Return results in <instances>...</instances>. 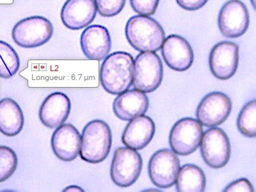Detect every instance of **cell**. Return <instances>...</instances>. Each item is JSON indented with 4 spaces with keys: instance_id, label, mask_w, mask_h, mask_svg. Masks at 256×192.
Returning a JSON list of instances; mask_svg holds the SVG:
<instances>
[{
    "instance_id": "cell-1",
    "label": "cell",
    "mask_w": 256,
    "mask_h": 192,
    "mask_svg": "<svg viewBox=\"0 0 256 192\" xmlns=\"http://www.w3.org/2000/svg\"><path fill=\"white\" fill-rule=\"evenodd\" d=\"M134 68L131 54L123 52H114L104 58L100 66V84L107 92L120 95L131 86Z\"/></svg>"
},
{
    "instance_id": "cell-2",
    "label": "cell",
    "mask_w": 256,
    "mask_h": 192,
    "mask_svg": "<svg viewBox=\"0 0 256 192\" xmlns=\"http://www.w3.org/2000/svg\"><path fill=\"white\" fill-rule=\"evenodd\" d=\"M126 36L137 51L156 52L161 49L166 35L156 20L148 16H136L128 20Z\"/></svg>"
},
{
    "instance_id": "cell-3",
    "label": "cell",
    "mask_w": 256,
    "mask_h": 192,
    "mask_svg": "<svg viewBox=\"0 0 256 192\" xmlns=\"http://www.w3.org/2000/svg\"><path fill=\"white\" fill-rule=\"evenodd\" d=\"M112 143V132L109 126L102 120L90 121L82 132L80 158L88 163L100 164L108 156Z\"/></svg>"
},
{
    "instance_id": "cell-4",
    "label": "cell",
    "mask_w": 256,
    "mask_h": 192,
    "mask_svg": "<svg viewBox=\"0 0 256 192\" xmlns=\"http://www.w3.org/2000/svg\"><path fill=\"white\" fill-rule=\"evenodd\" d=\"M54 32V26L46 18L31 16L20 20L14 26L12 36L19 46L34 48L47 43L51 40Z\"/></svg>"
},
{
    "instance_id": "cell-5",
    "label": "cell",
    "mask_w": 256,
    "mask_h": 192,
    "mask_svg": "<svg viewBox=\"0 0 256 192\" xmlns=\"http://www.w3.org/2000/svg\"><path fill=\"white\" fill-rule=\"evenodd\" d=\"M164 76L163 64L157 54L142 52L134 62L132 84L137 90L150 93L156 90Z\"/></svg>"
},
{
    "instance_id": "cell-6",
    "label": "cell",
    "mask_w": 256,
    "mask_h": 192,
    "mask_svg": "<svg viewBox=\"0 0 256 192\" xmlns=\"http://www.w3.org/2000/svg\"><path fill=\"white\" fill-rule=\"evenodd\" d=\"M142 159L136 150L130 148H120L114 152L111 166V178L120 187L132 186L140 176Z\"/></svg>"
},
{
    "instance_id": "cell-7",
    "label": "cell",
    "mask_w": 256,
    "mask_h": 192,
    "mask_svg": "<svg viewBox=\"0 0 256 192\" xmlns=\"http://www.w3.org/2000/svg\"><path fill=\"white\" fill-rule=\"evenodd\" d=\"M203 134L202 125L192 118H184L171 130L169 142L173 152L187 156L195 152L200 145Z\"/></svg>"
},
{
    "instance_id": "cell-8",
    "label": "cell",
    "mask_w": 256,
    "mask_h": 192,
    "mask_svg": "<svg viewBox=\"0 0 256 192\" xmlns=\"http://www.w3.org/2000/svg\"><path fill=\"white\" fill-rule=\"evenodd\" d=\"M200 152L203 160L210 168L218 169L228 163L230 144L227 134L220 128H210L202 136Z\"/></svg>"
},
{
    "instance_id": "cell-9",
    "label": "cell",
    "mask_w": 256,
    "mask_h": 192,
    "mask_svg": "<svg viewBox=\"0 0 256 192\" xmlns=\"http://www.w3.org/2000/svg\"><path fill=\"white\" fill-rule=\"evenodd\" d=\"M180 169V162L176 153L169 150L155 152L148 163V174L152 184L160 188L175 184Z\"/></svg>"
},
{
    "instance_id": "cell-10",
    "label": "cell",
    "mask_w": 256,
    "mask_h": 192,
    "mask_svg": "<svg viewBox=\"0 0 256 192\" xmlns=\"http://www.w3.org/2000/svg\"><path fill=\"white\" fill-rule=\"evenodd\" d=\"M232 100L225 94L214 92L205 96L196 110V118L201 125L216 127L222 124L230 116Z\"/></svg>"
},
{
    "instance_id": "cell-11",
    "label": "cell",
    "mask_w": 256,
    "mask_h": 192,
    "mask_svg": "<svg viewBox=\"0 0 256 192\" xmlns=\"http://www.w3.org/2000/svg\"><path fill=\"white\" fill-rule=\"evenodd\" d=\"M249 20L246 6L239 0H230L221 9L218 17L219 29L226 38H239L248 30Z\"/></svg>"
},
{
    "instance_id": "cell-12",
    "label": "cell",
    "mask_w": 256,
    "mask_h": 192,
    "mask_svg": "<svg viewBox=\"0 0 256 192\" xmlns=\"http://www.w3.org/2000/svg\"><path fill=\"white\" fill-rule=\"evenodd\" d=\"M239 63V46L232 42H221L212 48L210 66L216 78L226 80L236 73Z\"/></svg>"
},
{
    "instance_id": "cell-13",
    "label": "cell",
    "mask_w": 256,
    "mask_h": 192,
    "mask_svg": "<svg viewBox=\"0 0 256 192\" xmlns=\"http://www.w3.org/2000/svg\"><path fill=\"white\" fill-rule=\"evenodd\" d=\"M80 46L89 60L100 61L108 56L112 40L108 29L102 25L89 26L82 32Z\"/></svg>"
},
{
    "instance_id": "cell-14",
    "label": "cell",
    "mask_w": 256,
    "mask_h": 192,
    "mask_svg": "<svg viewBox=\"0 0 256 192\" xmlns=\"http://www.w3.org/2000/svg\"><path fill=\"white\" fill-rule=\"evenodd\" d=\"M162 56L169 68L176 72H184L194 62L193 50L188 41L177 35L169 36L164 40Z\"/></svg>"
},
{
    "instance_id": "cell-15",
    "label": "cell",
    "mask_w": 256,
    "mask_h": 192,
    "mask_svg": "<svg viewBox=\"0 0 256 192\" xmlns=\"http://www.w3.org/2000/svg\"><path fill=\"white\" fill-rule=\"evenodd\" d=\"M94 0H67L62 8L63 24L72 30H80L89 26L97 14Z\"/></svg>"
},
{
    "instance_id": "cell-16",
    "label": "cell",
    "mask_w": 256,
    "mask_h": 192,
    "mask_svg": "<svg viewBox=\"0 0 256 192\" xmlns=\"http://www.w3.org/2000/svg\"><path fill=\"white\" fill-rule=\"evenodd\" d=\"M81 136L74 126L61 125L52 134V147L54 154L64 162L73 161L78 156Z\"/></svg>"
},
{
    "instance_id": "cell-17",
    "label": "cell",
    "mask_w": 256,
    "mask_h": 192,
    "mask_svg": "<svg viewBox=\"0 0 256 192\" xmlns=\"http://www.w3.org/2000/svg\"><path fill=\"white\" fill-rule=\"evenodd\" d=\"M70 100L62 92H56L48 96L41 105V122L50 129L60 126L67 120L70 112Z\"/></svg>"
},
{
    "instance_id": "cell-18",
    "label": "cell",
    "mask_w": 256,
    "mask_h": 192,
    "mask_svg": "<svg viewBox=\"0 0 256 192\" xmlns=\"http://www.w3.org/2000/svg\"><path fill=\"white\" fill-rule=\"evenodd\" d=\"M150 106L147 96L137 90H127L116 98L113 104L114 114L122 120H131L144 116Z\"/></svg>"
},
{
    "instance_id": "cell-19",
    "label": "cell",
    "mask_w": 256,
    "mask_h": 192,
    "mask_svg": "<svg viewBox=\"0 0 256 192\" xmlns=\"http://www.w3.org/2000/svg\"><path fill=\"white\" fill-rule=\"evenodd\" d=\"M155 124L150 116H141L132 120L123 132L122 141L128 148L141 150L152 140Z\"/></svg>"
},
{
    "instance_id": "cell-20",
    "label": "cell",
    "mask_w": 256,
    "mask_h": 192,
    "mask_svg": "<svg viewBox=\"0 0 256 192\" xmlns=\"http://www.w3.org/2000/svg\"><path fill=\"white\" fill-rule=\"evenodd\" d=\"M24 126V113L11 98L0 100V132L8 136H18Z\"/></svg>"
},
{
    "instance_id": "cell-21",
    "label": "cell",
    "mask_w": 256,
    "mask_h": 192,
    "mask_svg": "<svg viewBox=\"0 0 256 192\" xmlns=\"http://www.w3.org/2000/svg\"><path fill=\"white\" fill-rule=\"evenodd\" d=\"M176 188L180 192H202L205 190L206 178L202 169L195 164H185L178 172Z\"/></svg>"
},
{
    "instance_id": "cell-22",
    "label": "cell",
    "mask_w": 256,
    "mask_h": 192,
    "mask_svg": "<svg viewBox=\"0 0 256 192\" xmlns=\"http://www.w3.org/2000/svg\"><path fill=\"white\" fill-rule=\"evenodd\" d=\"M20 68V60L17 52L8 43L0 40V78H10Z\"/></svg>"
},
{
    "instance_id": "cell-23",
    "label": "cell",
    "mask_w": 256,
    "mask_h": 192,
    "mask_svg": "<svg viewBox=\"0 0 256 192\" xmlns=\"http://www.w3.org/2000/svg\"><path fill=\"white\" fill-rule=\"evenodd\" d=\"M256 102H248L242 110L238 118V128L244 136L249 138L256 136Z\"/></svg>"
},
{
    "instance_id": "cell-24",
    "label": "cell",
    "mask_w": 256,
    "mask_h": 192,
    "mask_svg": "<svg viewBox=\"0 0 256 192\" xmlns=\"http://www.w3.org/2000/svg\"><path fill=\"white\" fill-rule=\"evenodd\" d=\"M18 157L12 148L0 146V182L10 178L18 166Z\"/></svg>"
},
{
    "instance_id": "cell-25",
    "label": "cell",
    "mask_w": 256,
    "mask_h": 192,
    "mask_svg": "<svg viewBox=\"0 0 256 192\" xmlns=\"http://www.w3.org/2000/svg\"><path fill=\"white\" fill-rule=\"evenodd\" d=\"M97 11L102 17H114L124 8L126 0H94Z\"/></svg>"
},
{
    "instance_id": "cell-26",
    "label": "cell",
    "mask_w": 256,
    "mask_h": 192,
    "mask_svg": "<svg viewBox=\"0 0 256 192\" xmlns=\"http://www.w3.org/2000/svg\"><path fill=\"white\" fill-rule=\"evenodd\" d=\"M160 0H130L132 8L138 14L150 16L154 14Z\"/></svg>"
},
{
    "instance_id": "cell-27",
    "label": "cell",
    "mask_w": 256,
    "mask_h": 192,
    "mask_svg": "<svg viewBox=\"0 0 256 192\" xmlns=\"http://www.w3.org/2000/svg\"><path fill=\"white\" fill-rule=\"evenodd\" d=\"M224 192H254V188L252 184L248 180L240 179L232 182L228 186L226 187Z\"/></svg>"
},
{
    "instance_id": "cell-28",
    "label": "cell",
    "mask_w": 256,
    "mask_h": 192,
    "mask_svg": "<svg viewBox=\"0 0 256 192\" xmlns=\"http://www.w3.org/2000/svg\"><path fill=\"white\" fill-rule=\"evenodd\" d=\"M208 0H176L180 8L186 10H198L204 6Z\"/></svg>"
},
{
    "instance_id": "cell-29",
    "label": "cell",
    "mask_w": 256,
    "mask_h": 192,
    "mask_svg": "<svg viewBox=\"0 0 256 192\" xmlns=\"http://www.w3.org/2000/svg\"><path fill=\"white\" fill-rule=\"evenodd\" d=\"M76 191L77 192H84V190H83V189H82L79 186H74V185H73V186H68V188L64 189V192H76Z\"/></svg>"
},
{
    "instance_id": "cell-30",
    "label": "cell",
    "mask_w": 256,
    "mask_h": 192,
    "mask_svg": "<svg viewBox=\"0 0 256 192\" xmlns=\"http://www.w3.org/2000/svg\"><path fill=\"white\" fill-rule=\"evenodd\" d=\"M251 1H252L253 6L255 8V0H251Z\"/></svg>"
}]
</instances>
